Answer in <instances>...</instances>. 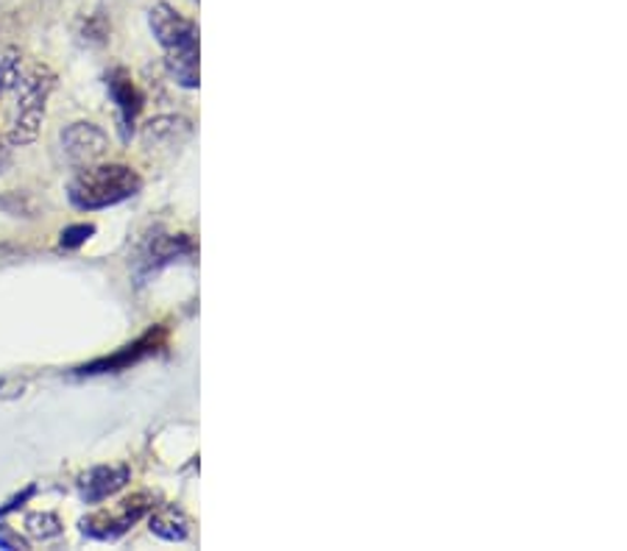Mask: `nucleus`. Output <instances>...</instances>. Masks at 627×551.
Returning <instances> with one entry per match:
<instances>
[{"label":"nucleus","mask_w":627,"mask_h":551,"mask_svg":"<svg viewBox=\"0 0 627 551\" xmlns=\"http://www.w3.org/2000/svg\"><path fill=\"white\" fill-rule=\"evenodd\" d=\"M151 34L156 36L167 56V70L176 84L185 89H196L198 84V29L193 20L176 12L174 7L160 3L148 12Z\"/></svg>","instance_id":"1"},{"label":"nucleus","mask_w":627,"mask_h":551,"mask_svg":"<svg viewBox=\"0 0 627 551\" xmlns=\"http://www.w3.org/2000/svg\"><path fill=\"white\" fill-rule=\"evenodd\" d=\"M143 190V178L129 165H96L84 167L67 184V198L81 212L118 207Z\"/></svg>","instance_id":"2"},{"label":"nucleus","mask_w":627,"mask_h":551,"mask_svg":"<svg viewBox=\"0 0 627 551\" xmlns=\"http://www.w3.org/2000/svg\"><path fill=\"white\" fill-rule=\"evenodd\" d=\"M56 76L48 67H34L29 76L18 78V118H14L12 134L9 143L12 145H29L34 143L40 134L42 118H45V103H48L51 92H54Z\"/></svg>","instance_id":"3"},{"label":"nucleus","mask_w":627,"mask_h":551,"mask_svg":"<svg viewBox=\"0 0 627 551\" xmlns=\"http://www.w3.org/2000/svg\"><path fill=\"white\" fill-rule=\"evenodd\" d=\"M151 507H154V498H151L148 493H134L132 498H123L114 510H101L96 513V516L84 518L81 532L92 540H118L120 535L129 532Z\"/></svg>","instance_id":"4"},{"label":"nucleus","mask_w":627,"mask_h":551,"mask_svg":"<svg viewBox=\"0 0 627 551\" xmlns=\"http://www.w3.org/2000/svg\"><path fill=\"white\" fill-rule=\"evenodd\" d=\"M165 329L162 327H154L148 329V332L143 334V338H138L134 343L123 345V349L118 351V354L112 356H101V360H92L87 362V365H81L76 371V374L81 376H98V374H118V371H125V367L138 365V362H143L145 356H154L156 351L165 345Z\"/></svg>","instance_id":"5"},{"label":"nucleus","mask_w":627,"mask_h":551,"mask_svg":"<svg viewBox=\"0 0 627 551\" xmlns=\"http://www.w3.org/2000/svg\"><path fill=\"white\" fill-rule=\"evenodd\" d=\"M62 151L70 165H90L109 151V136L96 123H73L62 131Z\"/></svg>","instance_id":"6"},{"label":"nucleus","mask_w":627,"mask_h":551,"mask_svg":"<svg viewBox=\"0 0 627 551\" xmlns=\"http://www.w3.org/2000/svg\"><path fill=\"white\" fill-rule=\"evenodd\" d=\"M107 92L114 107H118L123 136L129 140L134 131V123H138V114L143 112V92H140L138 81H134L132 73L125 70V67H112V70L107 73Z\"/></svg>","instance_id":"7"},{"label":"nucleus","mask_w":627,"mask_h":551,"mask_svg":"<svg viewBox=\"0 0 627 551\" xmlns=\"http://www.w3.org/2000/svg\"><path fill=\"white\" fill-rule=\"evenodd\" d=\"M129 480H132V471L125 465H98L78 480V493L87 504H101L123 491Z\"/></svg>","instance_id":"8"},{"label":"nucleus","mask_w":627,"mask_h":551,"mask_svg":"<svg viewBox=\"0 0 627 551\" xmlns=\"http://www.w3.org/2000/svg\"><path fill=\"white\" fill-rule=\"evenodd\" d=\"M193 251H196V245H193V240L187 238V234L156 238L154 243H151L148 254H145V262H148V267H160L167 265V262L182 260V256H190Z\"/></svg>","instance_id":"9"},{"label":"nucleus","mask_w":627,"mask_h":551,"mask_svg":"<svg viewBox=\"0 0 627 551\" xmlns=\"http://www.w3.org/2000/svg\"><path fill=\"white\" fill-rule=\"evenodd\" d=\"M151 532H154L156 538L167 540V543H182V540L190 535V521H187L185 513L176 510V507H165V510H156L154 516H151Z\"/></svg>","instance_id":"10"},{"label":"nucleus","mask_w":627,"mask_h":551,"mask_svg":"<svg viewBox=\"0 0 627 551\" xmlns=\"http://www.w3.org/2000/svg\"><path fill=\"white\" fill-rule=\"evenodd\" d=\"M193 134L190 120L176 118V114H165V118H156L145 125V140H154L160 145H176L182 140Z\"/></svg>","instance_id":"11"},{"label":"nucleus","mask_w":627,"mask_h":551,"mask_svg":"<svg viewBox=\"0 0 627 551\" xmlns=\"http://www.w3.org/2000/svg\"><path fill=\"white\" fill-rule=\"evenodd\" d=\"M25 529L29 535L40 540H51L56 535H62V521L54 516V513H34V516L25 518Z\"/></svg>","instance_id":"12"},{"label":"nucleus","mask_w":627,"mask_h":551,"mask_svg":"<svg viewBox=\"0 0 627 551\" xmlns=\"http://www.w3.org/2000/svg\"><path fill=\"white\" fill-rule=\"evenodd\" d=\"M96 234V225L92 223H76V225H67L65 232H62V240H59V245L62 249H67V251H76V249H81L87 240Z\"/></svg>","instance_id":"13"},{"label":"nucleus","mask_w":627,"mask_h":551,"mask_svg":"<svg viewBox=\"0 0 627 551\" xmlns=\"http://www.w3.org/2000/svg\"><path fill=\"white\" fill-rule=\"evenodd\" d=\"M34 493H36V485H29L23 493H18V496L9 498V502L3 504V507H0V518H7L9 513L20 510V507H23V504L29 502V498H34Z\"/></svg>","instance_id":"14"},{"label":"nucleus","mask_w":627,"mask_h":551,"mask_svg":"<svg viewBox=\"0 0 627 551\" xmlns=\"http://www.w3.org/2000/svg\"><path fill=\"white\" fill-rule=\"evenodd\" d=\"M0 549H29L25 540H20V535H12L7 527L0 529Z\"/></svg>","instance_id":"15"},{"label":"nucleus","mask_w":627,"mask_h":551,"mask_svg":"<svg viewBox=\"0 0 627 551\" xmlns=\"http://www.w3.org/2000/svg\"><path fill=\"white\" fill-rule=\"evenodd\" d=\"M9 165V148L3 145V140H0V173H3V167Z\"/></svg>","instance_id":"16"}]
</instances>
